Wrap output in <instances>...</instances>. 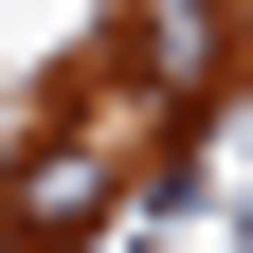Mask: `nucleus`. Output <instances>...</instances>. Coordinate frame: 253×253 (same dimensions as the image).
<instances>
[{"instance_id": "nucleus-1", "label": "nucleus", "mask_w": 253, "mask_h": 253, "mask_svg": "<svg viewBox=\"0 0 253 253\" xmlns=\"http://www.w3.org/2000/svg\"><path fill=\"white\" fill-rule=\"evenodd\" d=\"M109 181H126V145H109V126H54L37 163L0 181V235H18V253H54V235H90V217H109Z\"/></svg>"}, {"instance_id": "nucleus-2", "label": "nucleus", "mask_w": 253, "mask_h": 253, "mask_svg": "<svg viewBox=\"0 0 253 253\" xmlns=\"http://www.w3.org/2000/svg\"><path fill=\"white\" fill-rule=\"evenodd\" d=\"M126 54H145L163 90H199V73H217V0H145V37H126Z\"/></svg>"}]
</instances>
